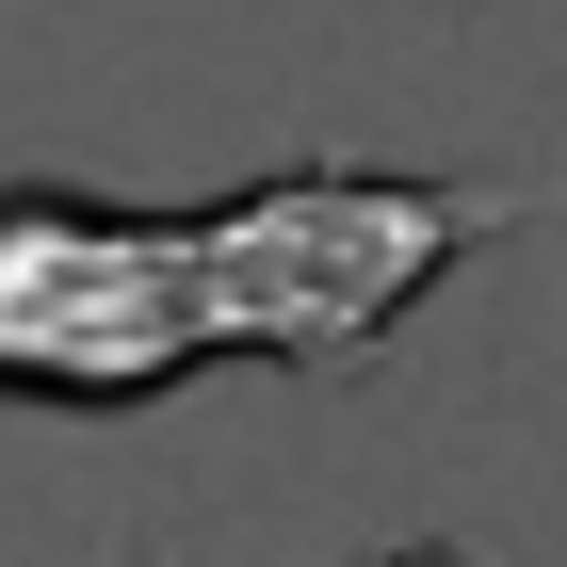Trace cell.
Masks as SVG:
<instances>
[{
    "label": "cell",
    "mask_w": 567,
    "mask_h": 567,
    "mask_svg": "<svg viewBox=\"0 0 567 567\" xmlns=\"http://www.w3.org/2000/svg\"><path fill=\"white\" fill-rule=\"evenodd\" d=\"M503 227V178L292 163L227 212L0 195V405H146L212 357L357 373Z\"/></svg>",
    "instance_id": "obj_1"
},
{
    "label": "cell",
    "mask_w": 567,
    "mask_h": 567,
    "mask_svg": "<svg viewBox=\"0 0 567 567\" xmlns=\"http://www.w3.org/2000/svg\"><path fill=\"white\" fill-rule=\"evenodd\" d=\"M390 567H454V551H390Z\"/></svg>",
    "instance_id": "obj_2"
}]
</instances>
